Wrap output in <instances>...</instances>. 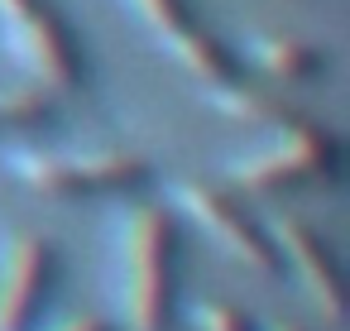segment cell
I'll list each match as a JSON object with an SVG mask.
<instances>
[{"label":"cell","instance_id":"6da1fadb","mask_svg":"<svg viewBox=\"0 0 350 331\" xmlns=\"http://www.w3.org/2000/svg\"><path fill=\"white\" fill-rule=\"evenodd\" d=\"M120 317L130 331H168L178 302V221L159 207H130L116 221Z\"/></svg>","mask_w":350,"mask_h":331},{"label":"cell","instance_id":"7a4b0ae2","mask_svg":"<svg viewBox=\"0 0 350 331\" xmlns=\"http://www.w3.org/2000/svg\"><path fill=\"white\" fill-rule=\"evenodd\" d=\"M15 178L39 197L72 202V197H135L149 187V163L139 154H44L20 149L10 159Z\"/></svg>","mask_w":350,"mask_h":331},{"label":"cell","instance_id":"3957f363","mask_svg":"<svg viewBox=\"0 0 350 331\" xmlns=\"http://www.w3.org/2000/svg\"><path fill=\"white\" fill-rule=\"evenodd\" d=\"M0 29H5L10 58L53 92H72L87 77L82 49L72 25L49 5V0H0Z\"/></svg>","mask_w":350,"mask_h":331},{"label":"cell","instance_id":"277c9868","mask_svg":"<svg viewBox=\"0 0 350 331\" xmlns=\"http://www.w3.org/2000/svg\"><path fill=\"white\" fill-rule=\"evenodd\" d=\"M336 159H340L336 140H331L317 120L297 116L293 125L273 130V140H269L259 154L240 159V163L230 168V183H235L240 192L269 197V192H288V187L331 178V173H336Z\"/></svg>","mask_w":350,"mask_h":331},{"label":"cell","instance_id":"5b68a950","mask_svg":"<svg viewBox=\"0 0 350 331\" xmlns=\"http://www.w3.org/2000/svg\"><path fill=\"white\" fill-rule=\"evenodd\" d=\"M125 5L139 15V25L154 34V44L197 82L206 87H226L240 82V63L235 53L197 20L192 0H125Z\"/></svg>","mask_w":350,"mask_h":331},{"label":"cell","instance_id":"8992f818","mask_svg":"<svg viewBox=\"0 0 350 331\" xmlns=\"http://www.w3.org/2000/svg\"><path fill=\"white\" fill-rule=\"evenodd\" d=\"M178 207H183L206 235H216L221 250H230V254H235L240 264H250L254 274H278V269H283V254H278L273 235H269L245 207H235L230 192L206 187V183H183V187H178Z\"/></svg>","mask_w":350,"mask_h":331},{"label":"cell","instance_id":"52a82bcc","mask_svg":"<svg viewBox=\"0 0 350 331\" xmlns=\"http://www.w3.org/2000/svg\"><path fill=\"white\" fill-rule=\"evenodd\" d=\"M53 245L29 235V230H15L0 250V331H34L44 302H49V288H53Z\"/></svg>","mask_w":350,"mask_h":331},{"label":"cell","instance_id":"ba28073f","mask_svg":"<svg viewBox=\"0 0 350 331\" xmlns=\"http://www.w3.org/2000/svg\"><path fill=\"white\" fill-rule=\"evenodd\" d=\"M269 235H273L278 254L302 274V288L312 293V302L321 307V317L336 321L340 307H345V293H340V264H336V250L326 245V235L317 226L297 221V216H278L269 226Z\"/></svg>","mask_w":350,"mask_h":331},{"label":"cell","instance_id":"9c48e42d","mask_svg":"<svg viewBox=\"0 0 350 331\" xmlns=\"http://www.w3.org/2000/svg\"><path fill=\"white\" fill-rule=\"evenodd\" d=\"M254 68L273 82H288V87H302V82H317L326 72V53L297 34H273V29H259L245 39Z\"/></svg>","mask_w":350,"mask_h":331},{"label":"cell","instance_id":"30bf717a","mask_svg":"<svg viewBox=\"0 0 350 331\" xmlns=\"http://www.w3.org/2000/svg\"><path fill=\"white\" fill-rule=\"evenodd\" d=\"M226 120H240V125H259V130H283V125H293L302 111H293L283 96H273V92H264V87H250V82H226V87H211V96H206Z\"/></svg>","mask_w":350,"mask_h":331},{"label":"cell","instance_id":"8fae6325","mask_svg":"<svg viewBox=\"0 0 350 331\" xmlns=\"http://www.w3.org/2000/svg\"><path fill=\"white\" fill-rule=\"evenodd\" d=\"M53 120V101L44 87H20V92H0V125L15 130H39Z\"/></svg>","mask_w":350,"mask_h":331},{"label":"cell","instance_id":"7c38bea8","mask_svg":"<svg viewBox=\"0 0 350 331\" xmlns=\"http://www.w3.org/2000/svg\"><path fill=\"white\" fill-rule=\"evenodd\" d=\"M192 326L197 331H254L250 312L235 302H197L192 307Z\"/></svg>","mask_w":350,"mask_h":331},{"label":"cell","instance_id":"4fadbf2b","mask_svg":"<svg viewBox=\"0 0 350 331\" xmlns=\"http://www.w3.org/2000/svg\"><path fill=\"white\" fill-rule=\"evenodd\" d=\"M278 331H297V326H278Z\"/></svg>","mask_w":350,"mask_h":331}]
</instances>
